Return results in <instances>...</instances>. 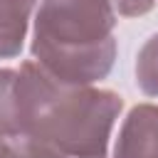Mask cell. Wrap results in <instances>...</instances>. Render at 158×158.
I'll list each match as a JSON object with an SVG mask.
<instances>
[{
  "mask_svg": "<svg viewBox=\"0 0 158 158\" xmlns=\"http://www.w3.org/2000/svg\"><path fill=\"white\" fill-rule=\"evenodd\" d=\"M2 138H5V136H0V143H2Z\"/></svg>",
  "mask_w": 158,
  "mask_h": 158,
  "instance_id": "cell-9",
  "label": "cell"
},
{
  "mask_svg": "<svg viewBox=\"0 0 158 158\" xmlns=\"http://www.w3.org/2000/svg\"><path fill=\"white\" fill-rule=\"evenodd\" d=\"M17 72L0 69V136H17Z\"/></svg>",
  "mask_w": 158,
  "mask_h": 158,
  "instance_id": "cell-5",
  "label": "cell"
},
{
  "mask_svg": "<svg viewBox=\"0 0 158 158\" xmlns=\"http://www.w3.org/2000/svg\"><path fill=\"white\" fill-rule=\"evenodd\" d=\"M116 10L109 0H42L35 17V62L64 84L101 81L116 59Z\"/></svg>",
  "mask_w": 158,
  "mask_h": 158,
  "instance_id": "cell-2",
  "label": "cell"
},
{
  "mask_svg": "<svg viewBox=\"0 0 158 158\" xmlns=\"http://www.w3.org/2000/svg\"><path fill=\"white\" fill-rule=\"evenodd\" d=\"M114 158H158V106L138 104L121 123Z\"/></svg>",
  "mask_w": 158,
  "mask_h": 158,
  "instance_id": "cell-3",
  "label": "cell"
},
{
  "mask_svg": "<svg viewBox=\"0 0 158 158\" xmlns=\"http://www.w3.org/2000/svg\"><path fill=\"white\" fill-rule=\"evenodd\" d=\"M0 158H40L25 136H5L0 143Z\"/></svg>",
  "mask_w": 158,
  "mask_h": 158,
  "instance_id": "cell-7",
  "label": "cell"
},
{
  "mask_svg": "<svg viewBox=\"0 0 158 158\" xmlns=\"http://www.w3.org/2000/svg\"><path fill=\"white\" fill-rule=\"evenodd\" d=\"M37 0H0V59L17 57Z\"/></svg>",
  "mask_w": 158,
  "mask_h": 158,
  "instance_id": "cell-4",
  "label": "cell"
},
{
  "mask_svg": "<svg viewBox=\"0 0 158 158\" xmlns=\"http://www.w3.org/2000/svg\"><path fill=\"white\" fill-rule=\"evenodd\" d=\"M121 106L118 94L91 84H64L37 62H25L17 72L20 136L40 158H109Z\"/></svg>",
  "mask_w": 158,
  "mask_h": 158,
  "instance_id": "cell-1",
  "label": "cell"
},
{
  "mask_svg": "<svg viewBox=\"0 0 158 158\" xmlns=\"http://www.w3.org/2000/svg\"><path fill=\"white\" fill-rule=\"evenodd\" d=\"M111 7L118 12V15H126V17H138V15H146L151 7H153V0H109Z\"/></svg>",
  "mask_w": 158,
  "mask_h": 158,
  "instance_id": "cell-8",
  "label": "cell"
},
{
  "mask_svg": "<svg viewBox=\"0 0 158 158\" xmlns=\"http://www.w3.org/2000/svg\"><path fill=\"white\" fill-rule=\"evenodd\" d=\"M136 81L143 94L158 99V35H153L138 52L136 59Z\"/></svg>",
  "mask_w": 158,
  "mask_h": 158,
  "instance_id": "cell-6",
  "label": "cell"
}]
</instances>
